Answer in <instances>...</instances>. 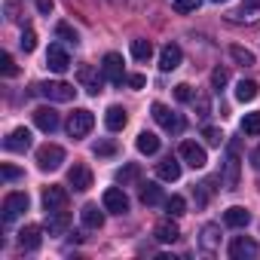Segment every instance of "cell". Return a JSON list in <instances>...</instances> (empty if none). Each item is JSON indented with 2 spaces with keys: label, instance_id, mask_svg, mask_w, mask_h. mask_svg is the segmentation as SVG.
<instances>
[{
  "label": "cell",
  "instance_id": "6da1fadb",
  "mask_svg": "<svg viewBox=\"0 0 260 260\" xmlns=\"http://www.w3.org/2000/svg\"><path fill=\"white\" fill-rule=\"evenodd\" d=\"M239 153H242V144L233 138L226 144V159H223V187L226 190L239 187V178H242V159H239Z\"/></svg>",
  "mask_w": 260,
  "mask_h": 260
},
{
  "label": "cell",
  "instance_id": "7a4b0ae2",
  "mask_svg": "<svg viewBox=\"0 0 260 260\" xmlns=\"http://www.w3.org/2000/svg\"><path fill=\"white\" fill-rule=\"evenodd\" d=\"M92 125H95V113L92 110H74L71 116H68V135L71 138H86L89 132H92Z\"/></svg>",
  "mask_w": 260,
  "mask_h": 260
},
{
  "label": "cell",
  "instance_id": "3957f363",
  "mask_svg": "<svg viewBox=\"0 0 260 260\" xmlns=\"http://www.w3.org/2000/svg\"><path fill=\"white\" fill-rule=\"evenodd\" d=\"M150 113H153V119L166 128V132H172V135H181V132H184V119H181L172 107H166V104L156 101V104L150 107Z\"/></svg>",
  "mask_w": 260,
  "mask_h": 260
},
{
  "label": "cell",
  "instance_id": "277c9868",
  "mask_svg": "<svg viewBox=\"0 0 260 260\" xmlns=\"http://www.w3.org/2000/svg\"><path fill=\"white\" fill-rule=\"evenodd\" d=\"M34 92L43 95V98H49V101H74V95H77V89H74L71 83H61V80H55V83H40V86H34Z\"/></svg>",
  "mask_w": 260,
  "mask_h": 260
},
{
  "label": "cell",
  "instance_id": "5b68a950",
  "mask_svg": "<svg viewBox=\"0 0 260 260\" xmlns=\"http://www.w3.org/2000/svg\"><path fill=\"white\" fill-rule=\"evenodd\" d=\"M61 162H64V147H58V144H43V147L37 150V166H40V172H55V169H61Z\"/></svg>",
  "mask_w": 260,
  "mask_h": 260
},
{
  "label": "cell",
  "instance_id": "8992f818",
  "mask_svg": "<svg viewBox=\"0 0 260 260\" xmlns=\"http://www.w3.org/2000/svg\"><path fill=\"white\" fill-rule=\"evenodd\" d=\"M28 205H31V199H28V193H7L4 196V223H13L19 214H25L28 211Z\"/></svg>",
  "mask_w": 260,
  "mask_h": 260
},
{
  "label": "cell",
  "instance_id": "52a82bcc",
  "mask_svg": "<svg viewBox=\"0 0 260 260\" xmlns=\"http://www.w3.org/2000/svg\"><path fill=\"white\" fill-rule=\"evenodd\" d=\"M101 74H104V80H107V83H113V86H122V83H125L122 55H116V52H107V55H104V64H101Z\"/></svg>",
  "mask_w": 260,
  "mask_h": 260
},
{
  "label": "cell",
  "instance_id": "ba28073f",
  "mask_svg": "<svg viewBox=\"0 0 260 260\" xmlns=\"http://www.w3.org/2000/svg\"><path fill=\"white\" fill-rule=\"evenodd\" d=\"M178 156H181L190 169H205V162H208L205 147H202V144H196V141H184V144L178 147Z\"/></svg>",
  "mask_w": 260,
  "mask_h": 260
},
{
  "label": "cell",
  "instance_id": "9c48e42d",
  "mask_svg": "<svg viewBox=\"0 0 260 260\" xmlns=\"http://www.w3.org/2000/svg\"><path fill=\"white\" fill-rule=\"evenodd\" d=\"M77 80H80V86H83L89 95H98L101 86H104V74H98L92 64H80V68H77Z\"/></svg>",
  "mask_w": 260,
  "mask_h": 260
},
{
  "label": "cell",
  "instance_id": "30bf717a",
  "mask_svg": "<svg viewBox=\"0 0 260 260\" xmlns=\"http://www.w3.org/2000/svg\"><path fill=\"white\" fill-rule=\"evenodd\" d=\"M101 205H104V211H110V214H125V211H128V196H125L119 187H107L104 196H101Z\"/></svg>",
  "mask_w": 260,
  "mask_h": 260
},
{
  "label": "cell",
  "instance_id": "8fae6325",
  "mask_svg": "<svg viewBox=\"0 0 260 260\" xmlns=\"http://www.w3.org/2000/svg\"><path fill=\"white\" fill-rule=\"evenodd\" d=\"M257 254H260V248H257V242L248 239V236H236V239L230 242V257H233V260H251V257H257Z\"/></svg>",
  "mask_w": 260,
  "mask_h": 260
},
{
  "label": "cell",
  "instance_id": "7c38bea8",
  "mask_svg": "<svg viewBox=\"0 0 260 260\" xmlns=\"http://www.w3.org/2000/svg\"><path fill=\"white\" fill-rule=\"evenodd\" d=\"M43 208H46V214H52V211H64L68 208V190L64 187H46L43 190Z\"/></svg>",
  "mask_w": 260,
  "mask_h": 260
},
{
  "label": "cell",
  "instance_id": "4fadbf2b",
  "mask_svg": "<svg viewBox=\"0 0 260 260\" xmlns=\"http://www.w3.org/2000/svg\"><path fill=\"white\" fill-rule=\"evenodd\" d=\"M68 184H71L77 193H86V190L92 187V172H89V166L74 162V166H71V172H68Z\"/></svg>",
  "mask_w": 260,
  "mask_h": 260
},
{
  "label": "cell",
  "instance_id": "5bb4252c",
  "mask_svg": "<svg viewBox=\"0 0 260 260\" xmlns=\"http://www.w3.org/2000/svg\"><path fill=\"white\" fill-rule=\"evenodd\" d=\"M181 58H184L181 46H178V43H166V46L159 49V71H162V74H169V71L181 68Z\"/></svg>",
  "mask_w": 260,
  "mask_h": 260
},
{
  "label": "cell",
  "instance_id": "9a60e30c",
  "mask_svg": "<svg viewBox=\"0 0 260 260\" xmlns=\"http://www.w3.org/2000/svg\"><path fill=\"white\" fill-rule=\"evenodd\" d=\"M46 68L55 71V74H64V71L71 68V55H68L58 43H52V46L46 49Z\"/></svg>",
  "mask_w": 260,
  "mask_h": 260
},
{
  "label": "cell",
  "instance_id": "2e32d148",
  "mask_svg": "<svg viewBox=\"0 0 260 260\" xmlns=\"http://www.w3.org/2000/svg\"><path fill=\"white\" fill-rule=\"evenodd\" d=\"M4 147L10 150V153H25L28 147H31V132L25 125H19V128H13L10 132V138L4 141Z\"/></svg>",
  "mask_w": 260,
  "mask_h": 260
},
{
  "label": "cell",
  "instance_id": "e0dca14e",
  "mask_svg": "<svg viewBox=\"0 0 260 260\" xmlns=\"http://www.w3.org/2000/svg\"><path fill=\"white\" fill-rule=\"evenodd\" d=\"M58 122H61V119H58V113H55L52 107H37V110H34V125L40 128V132H49V135H52L55 128H58Z\"/></svg>",
  "mask_w": 260,
  "mask_h": 260
},
{
  "label": "cell",
  "instance_id": "ac0fdd59",
  "mask_svg": "<svg viewBox=\"0 0 260 260\" xmlns=\"http://www.w3.org/2000/svg\"><path fill=\"white\" fill-rule=\"evenodd\" d=\"M226 19H230L233 25H257V22H260V7H257V4H245L242 10H233Z\"/></svg>",
  "mask_w": 260,
  "mask_h": 260
},
{
  "label": "cell",
  "instance_id": "d6986e66",
  "mask_svg": "<svg viewBox=\"0 0 260 260\" xmlns=\"http://www.w3.org/2000/svg\"><path fill=\"white\" fill-rule=\"evenodd\" d=\"M153 236H156V242L172 245V242H178V239H181V230H178V223L169 217V220H159V223L153 226Z\"/></svg>",
  "mask_w": 260,
  "mask_h": 260
},
{
  "label": "cell",
  "instance_id": "ffe728a7",
  "mask_svg": "<svg viewBox=\"0 0 260 260\" xmlns=\"http://www.w3.org/2000/svg\"><path fill=\"white\" fill-rule=\"evenodd\" d=\"M223 223H226V226H233V230H242V226H248V223H251V211H248V208H242V205H233V208H226V211H223Z\"/></svg>",
  "mask_w": 260,
  "mask_h": 260
},
{
  "label": "cell",
  "instance_id": "44dd1931",
  "mask_svg": "<svg viewBox=\"0 0 260 260\" xmlns=\"http://www.w3.org/2000/svg\"><path fill=\"white\" fill-rule=\"evenodd\" d=\"M40 242H43V230H40L37 223H28V226L19 233V245H22L25 251H37Z\"/></svg>",
  "mask_w": 260,
  "mask_h": 260
},
{
  "label": "cell",
  "instance_id": "7402d4cb",
  "mask_svg": "<svg viewBox=\"0 0 260 260\" xmlns=\"http://www.w3.org/2000/svg\"><path fill=\"white\" fill-rule=\"evenodd\" d=\"M199 245H202V251L214 254L220 248V226L217 223H205L202 226V236H199Z\"/></svg>",
  "mask_w": 260,
  "mask_h": 260
},
{
  "label": "cell",
  "instance_id": "603a6c76",
  "mask_svg": "<svg viewBox=\"0 0 260 260\" xmlns=\"http://www.w3.org/2000/svg\"><path fill=\"white\" fill-rule=\"evenodd\" d=\"M125 122H128V113H125L119 104H110V107H107V113H104V125L110 128V132H122Z\"/></svg>",
  "mask_w": 260,
  "mask_h": 260
},
{
  "label": "cell",
  "instance_id": "cb8c5ba5",
  "mask_svg": "<svg viewBox=\"0 0 260 260\" xmlns=\"http://www.w3.org/2000/svg\"><path fill=\"white\" fill-rule=\"evenodd\" d=\"M80 220H83V226H86V230H101V226H104V211H98V205H95V202H89V205H83Z\"/></svg>",
  "mask_w": 260,
  "mask_h": 260
},
{
  "label": "cell",
  "instance_id": "d4e9b609",
  "mask_svg": "<svg viewBox=\"0 0 260 260\" xmlns=\"http://www.w3.org/2000/svg\"><path fill=\"white\" fill-rule=\"evenodd\" d=\"M68 226H71V214H68V208H64V211H52V214H46V233H49V236H61Z\"/></svg>",
  "mask_w": 260,
  "mask_h": 260
},
{
  "label": "cell",
  "instance_id": "484cf974",
  "mask_svg": "<svg viewBox=\"0 0 260 260\" xmlns=\"http://www.w3.org/2000/svg\"><path fill=\"white\" fill-rule=\"evenodd\" d=\"M156 178H159V181H178V178H181V162H178L175 156L162 159V162L156 166Z\"/></svg>",
  "mask_w": 260,
  "mask_h": 260
},
{
  "label": "cell",
  "instance_id": "4316f807",
  "mask_svg": "<svg viewBox=\"0 0 260 260\" xmlns=\"http://www.w3.org/2000/svg\"><path fill=\"white\" fill-rule=\"evenodd\" d=\"M257 95H260V86H257L254 80H239V86H236V101L248 104V101H254Z\"/></svg>",
  "mask_w": 260,
  "mask_h": 260
},
{
  "label": "cell",
  "instance_id": "83f0119b",
  "mask_svg": "<svg viewBox=\"0 0 260 260\" xmlns=\"http://www.w3.org/2000/svg\"><path fill=\"white\" fill-rule=\"evenodd\" d=\"M141 202H144V205H159V202H166V199H162V187H159L156 181L141 184Z\"/></svg>",
  "mask_w": 260,
  "mask_h": 260
},
{
  "label": "cell",
  "instance_id": "f1b7e54d",
  "mask_svg": "<svg viewBox=\"0 0 260 260\" xmlns=\"http://www.w3.org/2000/svg\"><path fill=\"white\" fill-rule=\"evenodd\" d=\"M135 147H138L144 156H153V153H159V138H156L153 132H141L138 141H135Z\"/></svg>",
  "mask_w": 260,
  "mask_h": 260
},
{
  "label": "cell",
  "instance_id": "f546056e",
  "mask_svg": "<svg viewBox=\"0 0 260 260\" xmlns=\"http://www.w3.org/2000/svg\"><path fill=\"white\" fill-rule=\"evenodd\" d=\"M138 178H141V166H135V162H128V166H122V169L116 172V184H122V187L135 184Z\"/></svg>",
  "mask_w": 260,
  "mask_h": 260
},
{
  "label": "cell",
  "instance_id": "4dcf8cb0",
  "mask_svg": "<svg viewBox=\"0 0 260 260\" xmlns=\"http://www.w3.org/2000/svg\"><path fill=\"white\" fill-rule=\"evenodd\" d=\"M132 55H135L138 61H150V58H153V43H150V40H144V37L132 40Z\"/></svg>",
  "mask_w": 260,
  "mask_h": 260
},
{
  "label": "cell",
  "instance_id": "1f68e13d",
  "mask_svg": "<svg viewBox=\"0 0 260 260\" xmlns=\"http://www.w3.org/2000/svg\"><path fill=\"white\" fill-rule=\"evenodd\" d=\"M55 37H61V40H64V43H71V46H77V43H80V34H77L68 22H58V25H55Z\"/></svg>",
  "mask_w": 260,
  "mask_h": 260
},
{
  "label": "cell",
  "instance_id": "d6a6232c",
  "mask_svg": "<svg viewBox=\"0 0 260 260\" xmlns=\"http://www.w3.org/2000/svg\"><path fill=\"white\" fill-rule=\"evenodd\" d=\"M166 211H169V217H181V214H187V199H184V196H172V199H166Z\"/></svg>",
  "mask_w": 260,
  "mask_h": 260
},
{
  "label": "cell",
  "instance_id": "836d02e7",
  "mask_svg": "<svg viewBox=\"0 0 260 260\" xmlns=\"http://www.w3.org/2000/svg\"><path fill=\"white\" fill-rule=\"evenodd\" d=\"M230 55H233L242 68H251V64H254V52L245 49V46H230Z\"/></svg>",
  "mask_w": 260,
  "mask_h": 260
},
{
  "label": "cell",
  "instance_id": "e575fe53",
  "mask_svg": "<svg viewBox=\"0 0 260 260\" xmlns=\"http://www.w3.org/2000/svg\"><path fill=\"white\" fill-rule=\"evenodd\" d=\"M242 132H245V135H260V113H257V110H254V113H245Z\"/></svg>",
  "mask_w": 260,
  "mask_h": 260
},
{
  "label": "cell",
  "instance_id": "d590c367",
  "mask_svg": "<svg viewBox=\"0 0 260 260\" xmlns=\"http://www.w3.org/2000/svg\"><path fill=\"white\" fill-rule=\"evenodd\" d=\"M202 138H205L211 147H220V144H223V132H220V128H214V125H205V128H202Z\"/></svg>",
  "mask_w": 260,
  "mask_h": 260
},
{
  "label": "cell",
  "instance_id": "8d00e7d4",
  "mask_svg": "<svg viewBox=\"0 0 260 260\" xmlns=\"http://www.w3.org/2000/svg\"><path fill=\"white\" fill-rule=\"evenodd\" d=\"M211 193H214V181H202L196 187V205H205L211 199Z\"/></svg>",
  "mask_w": 260,
  "mask_h": 260
},
{
  "label": "cell",
  "instance_id": "74e56055",
  "mask_svg": "<svg viewBox=\"0 0 260 260\" xmlns=\"http://www.w3.org/2000/svg\"><path fill=\"white\" fill-rule=\"evenodd\" d=\"M19 46H22L25 52H34V49H37V34H34L31 28H25L22 37H19Z\"/></svg>",
  "mask_w": 260,
  "mask_h": 260
},
{
  "label": "cell",
  "instance_id": "f35d334b",
  "mask_svg": "<svg viewBox=\"0 0 260 260\" xmlns=\"http://www.w3.org/2000/svg\"><path fill=\"white\" fill-rule=\"evenodd\" d=\"M226 83H230V71H226V68H214V71H211V86L220 92Z\"/></svg>",
  "mask_w": 260,
  "mask_h": 260
},
{
  "label": "cell",
  "instance_id": "ab89813d",
  "mask_svg": "<svg viewBox=\"0 0 260 260\" xmlns=\"http://www.w3.org/2000/svg\"><path fill=\"white\" fill-rule=\"evenodd\" d=\"M193 107L199 110L196 116H202V119L211 116V101H208V95H193Z\"/></svg>",
  "mask_w": 260,
  "mask_h": 260
},
{
  "label": "cell",
  "instance_id": "60d3db41",
  "mask_svg": "<svg viewBox=\"0 0 260 260\" xmlns=\"http://www.w3.org/2000/svg\"><path fill=\"white\" fill-rule=\"evenodd\" d=\"M0 71H4V77H16L19 68H16V58L10 52H4V58H0Z\"/></svg>",
  "mask_w": 260,
  "mask_h": 260
},
{
  "label": "cell",
  "instance_id": "b9f144b4",
  "mask_svg": "<svg viewBox=\"0 0 260 260\" xmlns=\"http://www.w3.org/2000/svg\"><path fill=\"white\" fill-rule=\"evenodd\" d=\"M199 4H202V0H175V13H196L199 10Z\"/></svg>",
  "mask_w": 260,
  "mask_h": 260
},
{
  "label": "cell",
  "instance_id": "7bdbcfd3",
  "mask_svg": "<svg viewBox=\"0 0 260 260\" xmlns=\"http://www.w3.org/2000/svg\"><path fill=\"white\" fill-rule=\"evenodd\" d=\"M92 153H95V156H113V153H116V144H113V141H98V144L92 147Z\"/></svg>",
  "mask_w": 260,
  "mask_h": 260
},
{
  "label": "cell",
  "instance_id": "ee69618b",
  "mask_svg": "<svg viewBox=\"0 0 260 260\" xmlns=\"http://www.w3.org/2000/svg\"><path fill=\"white\" fill-rule=\"evenodd\" d=\"M175 98L178 101H193V86L190 83H178L175 86Z\"/></svg>",
  "mask_w": 260,
  "mask_h": 260
},
{
  "label": "cell",
  "instance_id": "f6af8a7d",
  "mask_svg": "<svg viewBox=\"0 0 260 260\" xmlns=\"http://www.w3.org/2000/svg\"><path fill=\"white\" fill-rule=\"evenodd\" d=\"M0 175H4V181H19L22 178V169H16V166H4V169H0Z\"/></svg>",
  "mask_w": 260,
  "mask_h": 260
},
{
  "label": "cell",
  "instance_id": "bcb514c9",
  "mask_svg": "<svg viewBox=\"0 0 260 260\" xmlns=\"http://www.w3.org/2000/svg\"><path fill=\"white\" fill-rule=\"evenodd\" d=\"M125 83L132 86V89H144V83H147V80H144L141 74H128V77H125Z\"/></svg>",
  "mask_w": 260,
  "mask_h": 260
},
{
  "label": "cell",
  "instance_id": "7dc6e473",
  "mask_svg": "<svg viewBox=\"0 0 260 260\" xmlns=\"http://www.w3.org/2000/svg\"><path fill=\"white\" fill-rule=\"evenodd\" d=\"M7 19L10 22H19L22 16H19V4H16V0H10V4H7Z\"/></svg>",
  "mask_w": 260,
  "mask_h": 260
},
{
  "label": "cell",
  "instance_id": "c3c4849f",
  "mask_svg": "<svg viewBox=\"0 0 260 260\" xmlns=\"http://www.w3.org/2000/svg\"><path fill=\"white\" fill-rule=\"evenodd\" d=\"M37 10H40L43 16H49V13L55 10V4H52V0H37Z\"/></svg>",
  "mask_w": 260,
  "mask_h": 260
},
{
  "label": "cell",
  "instance_id": "681fc988",
  "mask_svg": "<svg viewBox=\"0 0 260 260\" xmlns=\"http://www.w3.org/2000/svg\"><path fill=\"white\" fill-rule=\"evenodd\" d=\"M251 162H254V169H257V172H260V147H257V150H254V153H251Z\"/></svg>",
  "mask_w": 260,
  "mask_h": 260
},
{
  "label": "cell",
  "instance_id": "f907efd6",
  "mask_svg": "<svg viewBox=\"0 0 260 260\" xmlns=\"http://www.w3.org/2000/svg\"><path fill=\"white\" fill-rule=\"evenodd\" d=\"M245 4H257V7H260V0H245Z\"/></svg>",
  "mask_w": 260,
  "mask_h": 260
},
{
  "label": "cell",
  "instance_id": "816d5d0a",
  "mask_svg": "<svg viewBox=\"0 0 260 260\" xmlns=\"http://www.w3.org/2000/svg\"><path fill=\"white\" fill-rule=\"evenodd\" d=\"M211 4H226V0H211Z\"/></svg>",
  "mask_w": 260,
  "mask_h": 260
}]
</instances>
